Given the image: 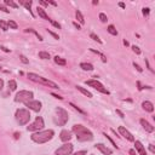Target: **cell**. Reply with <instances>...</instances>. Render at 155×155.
<instances>
[{
    "label": "cell",
    "instance_id": "obj_32",
    "mask_svg": "<svg viewBox=\"0 0 155 155\" xmlns=\"http://www.w3.org/2000/svg\"><path fill=\"white\" fill-rule=\"evenodd\" d=\"M90 36H91V38H92V39H93L95 41H97V43H102V41H101V39H100V38H98V36H97L96 34L91 33V34H90Z\"/></svg>",
    "mask_w": 155,
    "mask_h": 155
},
{
    "label": "cell",
    "instance_id": "obj_34",
    "mask_svg": "<svg viewBox=\"0 0 155 155\" xmlns=\"http://www.w3.org/2000/svg\"><path fill=\"white\" fill-rule=\"evenodd\" d=\"M49 22H51V23H52V24H53L56 28H58V29L61 28V24H59V23H57V22H55L53 20H51V18H50V21H49Z\"/></svg>",
    "mask_w": 155,
    "mask_h": 155
},
{
    "label": "cell",
    "instance_id": "obj_8",
    "mask_svg": "<svg viewBox=\"0 0 155 155\" xmlns=\"http://www.w3.org/2000/svg\"><path fill=\"white\" fill-rule=\"evenodd\" d=\"M44 126H45L44 119L41 116H38L33 124H30L29 126H27V130L28 131H40V130L44 128Z\"/></svg>",
    "mask_w": 155,
    "mask_h": 155
},
{
    "label": "cell",
    "instance_id": "obj_2",
    "mask_svg": "<svg viewBox=\"0 0 155 155\" xmlns=\"http://www.w3.org/2000/svg\"><path fill=\"white\" fill-rule=\"evenodd\" d=\"M55 132L53 130H45V131H38L36 133H33L32 134V141L38 143V144H43V143H46L52 139Z\"/></svg>",
    "mask_w": 155,
    "mask_h": 155
},
{
    "label": "cell",
    "instance_id": "obj_46",
    "mask_svg": "<svg viewBox=\"0 0 155 155\" xmlns=\"http://www.w3.org/2000/svg\"><path fill=\"white\" fill-rule=\"evenodd\" d=\"M52 96H53V97H56V98H59V100H62V97H61V96H58V95H55V93H52Z\"/></svg>",
    "mask_w": 155,
    "mask_h": 155
},
{
    "label": "cell",
    "instance_id": "obj_43",
    "mask_svg": "<svg viewBox=\"0 0 155 155\" xmlns=\"http://www.w3.org/2000/svg\"><path fill=\"white\" fill-rule=\"evenodd\" d=\"M130 155H137L136 151H134V149H130Z\"/></svg>",
    "mask_w": 155,
    "mask_h": 155
},
{
    "label": "cell",
    "instance_id": "obj_40",
    "mask_svg": "<svg viewBox=\"0 0 155 155\" xmlns=\"http://www.w3.org/2000/svg\"><path fill=\"white\" fill-rule=\"evenodd\" d=\"M3 87H4V81H3V79H0V92H2Z\"/></svg>",
    "mask_w": 155,
    "mask_h": 155
},
{
    "label": "cell",
    "instance_id": "obj_27",
    "mask_svg": "<svg viewBox=\"0 0 155 155\" xmlns=\"http://www.w3.org/2000/svg\"><path fill=\"white\" fill-rule=\"evenodd\" d=\"M0 28H2L4 32H6L9 29V26H8V23L5 21H0Z\"/></svg>",
    "mask_w": 155,
    "mask_h": 155
},
{
    "label": "cell",
    "instance_id": "obj_48",
    "mask_svg": "<svg viewBox=\"0 0 155 155\" xmlns=\"http://www.w3.org/2000/svg\"><path fill=\"white\" fill-rule=\"evenodd\" d=\"M119 6H120V8H122V9H124V8H125V4H124V3H119Z\"/></svg>",
    "mask_w": 155,
    "mask_h": 155
},
{
    "label": "cell",
    "instance_id": "obj_28",
    "mask_svg": "<svg viewBox=\"0 0 155 155\" xmlns=\"http://www.w3.org/2000/svg\"><path fill=\"white\" fill-rule=\"evenodd\" d=\"M5 4H6V5H9V6H11V8H14V9H17V8H18V5H17L16 3H14L12 0H6Z\"/></svg>",
    "mask_w": 155,
    "mask_h": 155
},
{
    "label": "cell",
    "instance_id": "obj_10",
    "mask_svg": "<svg viewBox=\"0 0 155 155\" xmlns=\"http://www.w3.org/2000/svg\"><path fill=\"white\" fill-rule=\"evenodd\" d=\"M26 107H28L29 109H32L33 112H40L41 110V102L40 101H30L26 104Z\"/></svg>",
    "mask_w": 155,
    "mask_h": 155
},
{
    "label": "cell",
    "instance_id": "obj_9",
    "mask_svg": "<svg viewBox=\"0 0 155 155\" xmlns=\"http://www.w3.org/2000/svg\"><path fill=\"white\" fill-rule=\"evenodd\" d=\"M71 151H73V144L71 143H65L55 151V155H70Z\"/></svg>",
    "mask_w": 155,
    "mask_h": 155
},
{
    "label": "cell",
    "instance_id": "obj_44",
    "mask_svg": "<svg viewBox=\"0 0 155 155\" xmlns=\"http://www.w3.org/2000/svg\"><path fill=\"white\" fill-rule=\"evenodd\" d=\"M149 149H150V151H151V153H155V149H154V147H153V145H150V147H149Z\"/></svg>",
    "mask_w": 155,
    "mask_h": 155
},
{
    "label": "cell",
    "instance_id": "obj_12",
    "mask_svg": "<svg viewBox=\"0 0 155 155\" xmlns=\"http://www.w3.org/2000/svg\"><path fill=\"white\" fill-rule=\"evenodd\" d=\"M59 138L62 142H68L71 139V133L68 131V130H62L61 134H59Z\"/></svg>",
    "mask_w": 155,
    "mask_h": 155
},
{
    "label": "cell",
    "instance_id": "obj_36",
    "mask_svg": "<svg viewBox=\"0 0 155 155\" xmlns=\"http://www.w3.org/2000/svg\"><path fill=\"white\" fill-rule=\"evenodd\" d=\"M70 106H71V107H73V108H74V109H76V110H78V112H79V113H81V114H84V112H83V110H81V109H80V108H78V107H76V106H74V104H73V103H70Z\"/></svg>",
    "mask_w": 155,
    "mask_h": 155
},
{
    "label": "cell",
    "instance_id": "obj_23",
    "mask_svg": "<svg viewBox=\"0 0 155 155\" xmlns=\"http://www.w3.org/2000/svg\"><path fill=\"white\" fill-rule=\"evenodd\" d=\"M23 5H24V8L30 12V15L34 17V15H33V12H32V10H30V9H32V2H23Z\"/></svg>",
    "mask_w": 155,
    "mask_h": 155
},
{
    "label": "cell",
    "instance_id": "obj_21",
    "mask_svg": "<svg viewBox=\"0 0 155 155\" xmlns=\"http://www.w3.org/2000/svg\"><path fill=\"white\" fill-rule=\"evenodd\" d=\"M80 68H83L84 70H89V71H91V70L93 69V65H92V64H90V63H81V64H80Z\"/></svg>",
    "mask_w": 155,
    "mask_h": 155
},
{
    "label": "cell",
    "instance_id": "obj_3",
    "mask_svg": "<svg viewBox=\"0 0 155 155\" xmlns=\"http://www.w3.org/2000/svg\"><path fill=\"white\" fill-rule=\"evenodd\" d=\"M69 120V116H68V113L61 108V107H57L55 109V116H53V121L56 125L58 126H64L67 124V121Z\"/></svg>",
    "mask_w": 155,
    "mask_h": 155
},
{
    "label": "cell",
    "instance_id": "obj_45",
    "mask_svg": "<svg viewBox=\"0 0 155 155\" xmlns=\"http://www.w3.org/2000/svg\"><path fill=\"white\" fill-rule=\"evenodd\" d=\"M2 50H3V51H5V52H9V51H10V50H8V49H6V47H4V46H2Z\"/></svg>",
    "mask_w": 155,
    "mask_h": 155
},
{
    "label": "cell",
    "instance_id": "obj_30",
    "mask_svg": "<svg viewBox=\"0 0 155 155\" xmlns=\"http://www.w3.org/2000/svg\"><path fill=\"white\" fill-rule=\"evenodd\" d=\"M91 51H92V52H95V53H97L98 56H101V58H102V61H103V62H107V58H106V56H104V55H102L101 52H98V51H96V50H93V49H91Z\"/></svg>",
    "mask_w": 155,
    "mask_h": 155
},
{
    "label": "cell",
    "instance_id": "obj_6",
    "mask_svg": "<svg viewBox=\"0 0 155 155\" xmlns=\"http://www.w3.org/2000/svg\"><path fill=\"white\" fill-rule=\"evenodd\" d=\"M33 97H34V95H33V92H32V91L22 90V91H20V92L16 95L15 101H16V102H20V103H24V104H27L28 102L33 101Z\"/></svg>",
    "mask_w": 155,
    "mask_h": 155
},
{
    "label": "cell",
    "instance_id": "obj_22",
    "mask_svg": "<svg viewBox=\"0 0 155 155\" xmlns=\"http://www.w3.org/2000/svg\"><path fill=\"white\" fill-rule=\"evenodd\" d=\"M17 89V83L15 80H10L9 81V90L10 91H15Z\"/></svg>",
    "mask_w": 155,
    "mask_h": 155
},
{
    "label": "cell",
    "instance_id": "obj_15",
    "mask_svg": "<svg viewBox=\"0 0 155 155\" xmlns=\"http://www.w3.org/2000/svg\"><path fill=\"white\" fill-rule=\"evenodd\" d=\"M134 145H136V149H137V151L139 153V155H147L145 148L143 147V144H142L139 141H136V142H134Z\"/></svg>",
    "mask_w": 155,
    "mask_h": 155
},
{
    "label": "cell",
    "instance_id": "obj_26",
    "mask_svg": "<svg viewBox=\"0 0 155 155\" xmlns=\"http://www.w3.org/2000/svg\"><path fill=\"white\" fill-rule=\"evenodd\" d=\"M26 32H32V33H34V34H35V35L38 36V39H39L40 41H43V36H41V35H40V34H39V33L36 32V30H34L33 28H29V29H26Z\"/></svg>",
    "mask_w": 155,
    "mask_h": 155
},
{
    "label": "cell",
    "instance_id": "obj_17",
    "mask_svg": "<svg viewBox=\"0 0 155 155\" xmlns=\"http://www.w3.org/2000/svg\"><path fill=\"white\" fill-rule=\"evenodd\" d=\"M38 15H39V17H41V18H44V20H46V21H50V17L47 16V14L45 12V10L44 9H41V8H39L38 6Z\"/></svg>",
    "mask_w": 155,
    "mask_h": 155
},
{
    "label": "cell",
    "instance_id": "obj_19",
    "mask_svg": "<svg viewBox=\"0 0 155 155\" xmlns=\"http://www.w3.org/2000/svg\"><path fill=\"white\" fill-rule=\"evenodd\" d=\"M75 16H76V20H78V21H79V22H80L81 24H84V23H85V20H84V16L81 15V12H80L79 10H78V11L75 12Z\"/></svg>",
    "mask_w": 155,
    "mask_h": 155
},
{
    "label": "cell",
    "instance_id": "obj_1",
    "mask_svg": "<svg viewBox=\"0 0 155 155\" xmlns=\"http://www.w3.org/2000/svg\"><path fill=\"white\" fill-rule=\"evenodd\" d=\"M73 132L75 133L76 139L79 142H90V141L93 139L92 132L83 125H74L73 126Z\"/></svg>",
    "mask_w": 155,
    "mask_h": 155
},
{
    "label": "cell",
    "instance_id": "obj_7",
    "mask_svg": "<svg viewBox=\"0 0 155 155\" xmlns=\"http://www.w3.org/2000/svg\"><path fill=\"white\" fill-rule=\"evenodd\" d=\"M86 84L89 85V86H91V87H93L95 90H97V91H100V92H102V93H104V95H109V91L103 86V84H101L98 80H96V79H92V80H87L86 81Z\"/></svg>",
    "mask_w": 155,
    "mask_h": 155
},
{
    "label": "cell",
    "instance_id": "obj_47",
    "mask_svg": "<svg viewBox=\"0 0 155 155\" xmlns=\"http://www.w3.org/2000/svg\"><path fill=\"white\" fill-rule=\"evenodd\" d=\"M116 113H118V114H119V115H120L121 118H124V114H122V113H121L120 110H116Z\"/></svg>",
    "mask_w": 155,
    "mask_h": 155
},
{
    "label": "cell",
    "instance_id": "obj_37",
    "mask_svg": "<svg viewBox=\"0 0 155 155\" xmlns=\"http://www.w3.org/2000/svg\"><path fill=\"white\" fill-rule=\"evenodd\" d=\"M132 49H133V51H134L137 55H139V53H141V50H139V47H137V46H132Z\"/></svg>",
    "mask_w": 155,
    "mask_h": 155
},
{
    "label": "cell",
    "instance_id": "obj_38",
    "mask_svg": "<svg viewBox=\"0 0 155 155\" xmlns=\"http://www.w3.org/2000/svg\"><path fill=\"white\" fill-rule=\"evenodd\" d=\"M143 15H144V16H148V15H149V9H148V8H144V9H143Z\"/></svg>",
    "mask_w": 155,
    "mask_h": 155
},
{
    "label": "cell",
    "instance_id": "obj_35",
    "mask_svg": "<svg viewBox=\"0 0 155 155\" xmlns=\"http://www.w3.org/2000/svg\"><path fill=\"white\" fill-rule=\"evenodd\" d=\"M86 154H87L86 150H80V151H76L74 155H86Z\"/></svg>",
    "mask_w": 155,
    "mask_h": 155
},
{
    "label": "cell",
    "instance_id": "obj_11",
    "mask_svg": "<svg viewBox=\"0 0 155 155\" xmlns=\"http://www.w3.org/2000/svg\"><path fill=\"white\" fill-rule=\"evenodd\" d=\"M119 132H120V134H121L124 138H126L127 141L134 142V138H133V136L131 134V132H128L124 126H119Z\"/></svg>",
    "mask_w": 155,
    "mask_h": 155
},
{
    "label": "cell",
    "instance_id": "obj_18",
    "mask_svg": "<svg viewBox=\"0 0 155 155\" xmlns=\"http://www.w3.org/2000/svg\"><path fill=\"white\" fill-rule=\"evenodd\" d=\"M76 89H78V90H79V91H80L81 93H84V95H85L86 97H89V98H91V97H92V93H91L90 91L85 90L84 87H81V86H76Z\"/></svg>",
    "mask_w": 155,
    "mask_h": 155
},
{
    "label": "cell",
    "instance_id": "obj_29",
    "mask_svg": "<svg viewBox=\"0 0 155 155\" xmlns=\"http://www.w3.org/2000/svg\"><path fill=\"white\" fill-rule=\"evenodd\" d=\"M8 26H9L10 28H12V29H17V28H18V27H17V23L14 22V21H11V20L8 22Z\"/></svg>",
    "mask_w": 155,
    "mask_h": 155
},
{
    "label": "cell",
    "instance_id": "obj_31",
    "mask_svg": "<svg viewBox=\"0 0 155 155\" xmlns=\"http://www.w3.org/2000/svg\"><path fill=\"white\" fill-rule=\"evenodd\" d=\"M100 20H101V22L106 23V22L108 21V18H107V15H104V14H100Z\"/></svg>",
    "mask_w": 155,
    "mask_h": 155
},
{
    "label": "cell",
    "instance_id": "obj_13",
    "mask_svg": "<svg viewBox=\"0 0 155 155\" xmlns=\"http://www.w3.org/2000/svg\"><path fill=\"white\" fill-rule=\"evenodd\" d=\"M96 148H97L98 150H101L103 155H112V150H110L109 148H107V147H106L104 144H102V143L96 144Z\"/></svg>",
    "mask_w": 155,
    "mask_h": 155
},
{
    "label": "cell",
    "instance_id": "obj_49",
    "mask_svg": "<svg viewBox=\"0 0 155 155\" xmlns=\"http://www.w3.org/2000/svg\"><path fill=\"white\" fill-rule=\"evenodd\" d=\"M74 26H75V27H76L78 29H80V26H79V24H78V23H74Z\"/></svg>",
    "mask_w": 155,
    "mask_h": 155
},
{
    "label": "cell",
    "instance_id": "obj_42",
    "mask_svg": "<svg viewBox=\"0 0 155 155\" xmlns=\"http://www.w3.org/2000/svg\"><path fill=\"white\" fill-rule=\"evenodd\" d=\"M49 33H50V34H51V35H52V36H55V38H56V39H59V36H58V35H57V34H55V33H52V32H50V30H49Z\"/></svg>",
    "mask_w": 155,
    "mask_h": 155
},
{
    "label": "cell",
    "instance_id": "obj_20",
    "mask_svg": "<svg viewBox=\"0 0 155 155\" xmlns=\"http://www.w3.org/2000/svg\"><path fill=\"white\" fill-rule=\"evenodd\" d=\"M55 62H56V64H58V65H65V64H67V61L63 59V58H61V57H58V56L55 57Z\"/></svg>",
    "mask_w": 155,
    "mask_h": 155
},
{
    "label": "cell",
    "instance_id": "obj_25",
    "mask_svg": "<svg viewBox=\"0 0 155 155\" xmlns=\"http://www.w3.org/2000/svg\"><path fill=\"white\" fill-rule=\"evenodd\" d=\"M112 35H118V30L115 29V27L114 26H108V29H107Z\"/></svg>",
    "mask_w": 155,
    "mask_h": 155
},
{
    "label": "cell",
    "instance_id": "obj_41",
    "mask_svg": "<svg viewBox=\"0 0 155 155\" xmlns=\"http://www.w3.org/2000/svg\"><path fill=\"white\" fill-rule=\"evenodd\" d=\"M133 65H134V68H137V70H138V71H142V68H141V67H139L138 64H136V63H133Z\"/></svg>",
    "mask_w": 155,
    "mask_h": 155
},
{
    "label": "cell",
    "instance_id": "obj_5",
    "mask_svg": "<svg viewBox=\"0 0 155 155\" xmlns=\"http://www.w3.org/2000/svg\"><path fill=\"white\" fill-rule=\"evenodd\" d=\"M16 120L20 125H27L30 120V113L29 110L24 109V108H21V109H17L16 112Z\"/></svg>",
    "mask_w": 155,
    "mask_h": 155
},
{
    "label": "cell",
    "instance_id": "obj_24",
    "mask_svg": "<svg viewBox=\"0 0 155 155\" xmlns=\"http://www.w3.org/2000/svg\"><path fill=\"white\" fill-rule=\"evenodd\" d=\"M39 57L43 58V59H50V53L45 52V51H41V52H39Z\"/></svg>",
    "mask_w": 155,
    "mask_h": 155
},
{
    "label": "cell",
    "instance_id": "obj_4",
    "mask_svg": "<svg viewBox=\"0 0 155 155\" xmlns=\"http://www.w3.org/2000/svg\"><path fill=\"white\" fill-rule=\"evenodd\" d=\"M28 78H29L30 80L35 81V83L44 84V85L50 86V87H52V89H58V85H57V84H55L53 81H51V80H49V79H45V78H43V76L38 75V74H34V73H28Z\"/></svg>",
    "mask_w": 155,
    "mask_h": 155
},
{
    "label": "cell",
    "instance_id": "obj_16",
    "mask_svg": "<svg viewBox=\"0 0 155 155\" xmlns=\"http://www.w3.org/2000/svg\"><path fill=\"white\" fill-rule=\"evenodd\" d=\"M142 107H143L144 110H147V112H149V113H151V112L154 110V106H153V103L149 102V101L143 102V103H142Z\"/></svg>",
    "mask_w": 155,
    "mask_h": 155
},
{
    "label": "cell",
    "instance_id": "obj_39",
    "mask_svg": "<svg viewBox=\"0 0 155 155\" xmlns=\"http://www.w3.org/2000/svg\"><path fill=\"white\" fill-rule=\"evenodd\" d=\"M0 10H2V11H4V12H6V14H9V10L4 6V5H0Z\"/></svg>",
    "mask_w": 155,
    "mask_h": 155
},
{
    "label": "cell",
    "instance_id": "obj_33",
    "mask_svg": "<svg viewBox=\"0 0 155 155\" xmlns=\"http://www.w3.org/2000/svg\"><path fill=\"white\" fill-rule=\"evenodd\" d=\"M20 59H21V61H22L23 63H26V64H27V63L29 62V61L27 59V57H26V56H23V55H20Z\"/></svg>",
    "mask_w": 155,
    "mask_h": 155
},
{
    "label": "cell",
    "instance_id": "obj_14",
    "mask_svg": "<svg viewBox=\"0 0 155 155\" xmlns=\"http://www.w3.org/2000/svg\"><path fill=\"white\" fill-rule=\"evenodd\" d=\"M141 125L143 126V128L147 131V132H153L154 131V126H151L147 120L144 119H141Z\"/></svg>",
    "mask_w": 155,
    "mask_h": 155
}]
</instances>
